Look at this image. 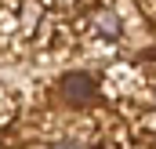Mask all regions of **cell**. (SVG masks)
Wrapping results in <instances>:
<instances>
[{
    "mask_svg": "<svg viewBox=\"0 0 156 149\" xmlns=\"http://www.w3.org/2000/svg\"><path fill=\"white\" fill-rule=\"evenodd\" d=\"M138 91H142V73L131 62H113L105 69V76H102V95L109 102H123V98H131Z\"/></svg>",
    "mask_w": 156,
    "mask_h": 149,
    "instance_id": "cell-1",
    "label": "cell"
}]
</instances>
